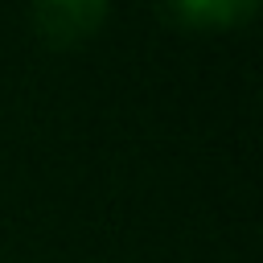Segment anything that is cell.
<instances>
[{
  "label": "cell",
  "mask_w": 263,
  "mask_h": 263,
  "mask_svg": "<svg viewBox=\"0 0 263 263\" xmlns=\"http://www.w3.org/2000/svg\"><path fill=\"white\" fill-rule=\"evenodd\" d=\"M103 16H107L103 0H45L33 8V25L53 45H70V41L90 37L95 25H103Z\"/></svg>",
  "instance_id": "cell-1"
},
{
  "label": "cell",
  "mask_w": 263,
  "mask_h": 263,
  "mask_svg": "<svg viewBox=\"0 0 263 263\" xmlns=\"http://www.w3.org/2000/svg\"><path fill=\"white\" fill-rule=\"evenodd\" d=\"M164 12L185 21V25H214V21L234 25V21L255 12V0H181V4H168Z\"/></svg>",
  "instance_id": "cell-2"
}]
</instances>
